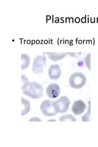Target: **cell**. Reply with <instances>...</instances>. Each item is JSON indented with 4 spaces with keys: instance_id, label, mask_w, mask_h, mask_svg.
<instances>
[{
    "instance_id": "1",
    "label": "cell",
    "mask_w": 98,
    "mask_h": 147,
    "mask_svg": "<svg viewBox=\"0 0 98 147\" xmlns=\"http://www.w3.org/2000/svg\"><path fill=\"white\" fill-rule=\"evenodd\" d=\"M22 90L23 94L34 99H39L43 96V87L41 85L36 82H30L26 76L23 74L22 75Z\"/></svg>"
},
{
    "instance_id": "2",
    "label": "cell",
    "mask_w": 98,
    "mask_h": 147,
    "mask_svg": "<svg viewBox=\"0 0 98 147\" xmlns=\"http://www.w3.org/2000/svg\"><path fill=\"white\" fill-rule=\"evenodd\" d=\"M87 77L82 72H74L69 77V84L74 89H80L85 85Z\"/></svg>"
},
{
    "instance_id": "3",
    "label": "cell",
    "mask_w": 98,
    "mask_h": 147,
    "mask_svg": "<svg viewBox=\"0 0 98 147\" xmlns=\"http://www.w3.org/2000/svg\"><path fill=\"white\" fill-rule=\"evenodd\" d=\"M70 103H71L70 100L66 96H62V97L53 102V106L57 113H63L68 111Z\"/></svg>"
},
{
    "instance_id": "4",
    "label": "cell",
    "mask_w": 98,
    "mask_h": 147,
    "mask_svg": "<svg viewBox=\"0 0 98 147\" xmlns=\"http://www.w3.org/2000/svg\"><path fill=\"white\" fill-rule=\"evenodd\" d=\"M46 65V57L44 55H38L33 59L32 69L36 74H39L43 72L44 67Z\"/></svg>"
},
{
    "instance_id": "5",
    "label": "cell",
    "mask_w": 98,
    "mask_h": 147,
    "mask_svg": "<svg viewBox=\"0 0 98 147\" xmlns=\"http://www.w3.org/2000/svg\"><path fill=\"white\" fill-rule=\"evenodd\" d=\"M40 109L42 113L47 117H52L57 114L53 106V102L50 100H43L40 105Z\"/></svg>"
},
{
    "instance_id": "6",
    "label": "cell",
    "mask_w": 98,
    "mask_h": 147,
    "mask_svg": "<svg viewBox=\"0 0 98 147\" xmlns=\"http://www.w3.org/2000/svg\"><path fill=\"white\" fill-rule=\"evenodd\" d=\"M60 86L55 83L49 85L46 90L47 94L50 98L52 99L58 98L60 94Z\"/></svg>"
},
{
    "instance_id": "7",
    "label": "cell",
    "mask_w": 98,
    "mask_h": 147,
    "mask_svg": "<svg viewBox=\"0 0 98 147\" xmlns=\"http://www.w3.org/2000/svg\"><path fill=\"white\" fill-rule=\"evenodd\" d=\"M87 109V105L84 101L77 100L74 102L72 106V111L76 115L82 114Z\"/></svg>"
},
{
    "instance_id": "8",
    "label": "cell",
    "mask_w": 98,
    "mask_h": 147,
    "mask_svg": "<svg viewBox=\"0 0 98 147\" xmlns=\"http://www.w3.org/2000/svg\"><path fill=\"white\" fill-rule=\"evenodd\" d=\"M49 76L50 79L57 80L62 74L60 66L58 64H52L50 66L48 71Z\"/></svg>"
},
{
    "instance_id": "9",
    "label": "cell",
    "mask_w": 98,
    "mask_h": 147,
    "mask_svg": "<svg viewBox=\"0 0 98 147\" xmlns=\"http://www.w3.org/2000/svg\"><path fill=\"white\" fill-rule=\"evenodd\" d=\"M47 54L49 58L52 61H57L62 59L66 56L67 53H55V52H49L46 53Z\"/></svg>"
},
{
    "instance_id": "10",
    "label": "cell",
    "mask_w": 98,
    "mask_h": 147,
    "mask_svg": "<svg viewBox=\"0 0 98 147\" xmlns=\"http://www.w3.org/2000/svg\"><path fill=\"white\" fill-rule=\"evenodd\" d=\"M22 115L24 116L28 113L31 110L30 103L28 100L22 98Z\"/></svg>"
},
{
    "instance_id": "11",
    "label": "cell",
    "mask_w": 98,
    "mask_h": 147,
    "mask_svg": "<svg viewBox=\"0 0 98 147\" xmlns=\"http://www.w3.org/2000/svg\"><path fill=\"white\" fill-rule=\"evenodd\" d=\"M22 69L24 70L29 66L30 63V58L28 55L22 53Z\"/></svg>"
},
{
    "instance_id": "12",
    "label": "cell",
    "mask_w": 98,
    "mask_h": 147,
    "mask_svg": "<svg viewBox=\"0 0 98 147\" xmlns=\"http://www.w3.org/2000/svg\"><path fill=\"white\" fill-rule=\"evenodd\" d=\"M88 110L87 113L83 115L82 118V121H90V117H91V104H90V100L88 102Z\"/></svg>"
},
{
    "instance_id": "13",
    "label": "cell",
    "mask_w": 98,
    "mask_h": 147,
    "mask_svg": "<svg viewBox=\"0 0 98 147\" xmlns=\"http://www.w3.org/2000/svg\"><path fill=\"white\" fill-rule=\"evenodd\" d=\"M60 121H77V119L72 116V115H65L62 116L59 118Z\"/></svg>"
},
{
    "instance_id": "14",
    "label": "cell",
    "mask_w": 98,
    "mask_h": 147,
    "mask_svg": "<svg viewBox=\"0 0 98 147\" xmlns=\"http://www.w3.org/2000/svg\"><path fill=\"white\" fill-rule=\"evenodd\" d=\"M85 61L87 67L88 68V69L90 70L91 69V53H89L87 55V57H85Z\"/></svg>"
},
{
    "instance_id": "15",
    "label": "cell",
    "mask_w": 98,
    "mask_h": 147,
    "mask_svg": "<svg viewBox=\"0 0 98 147\" xmlns=\"http://www.w3.org/2000/svg\"><path fill=\"white\" fill-rule=\"evenodd\" d=\"M29 121H42V120L38 117H32L29 119Z\"/></svg>"
}]
</instances>
